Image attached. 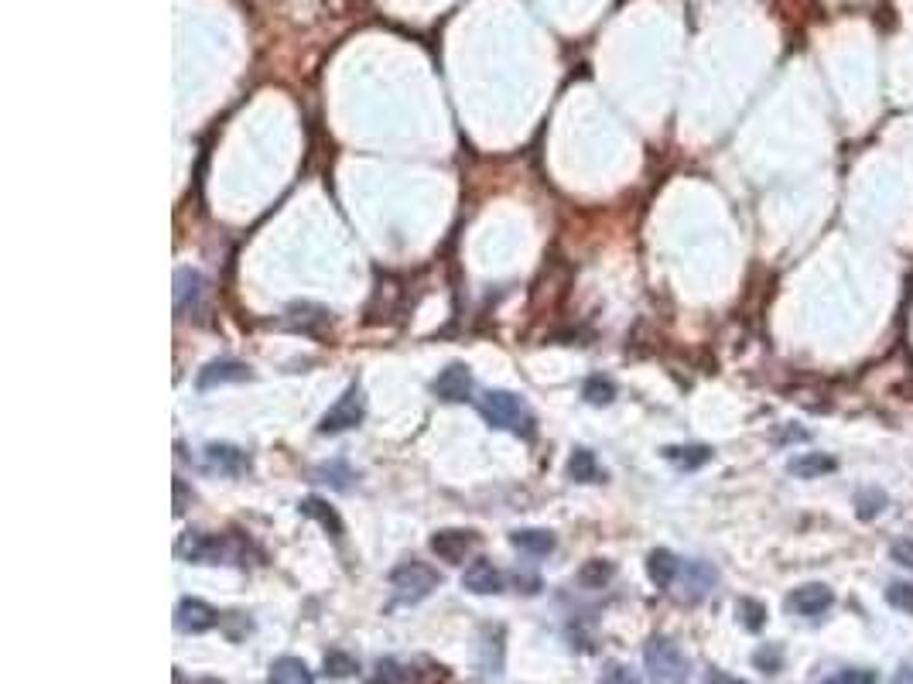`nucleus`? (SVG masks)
<instances>
[{"label":"nucleus","instance_id":"obj_21","mask_svg":"<svg viewBox=\"0 0 913 684\" xmlns=\"http://www.w3.org/2000/svg\"><path fill=\"white\" fill-rule=\"evenodd\" d=\"M664 459L674 462L678 469H698L712 459V449L708 445H671V449H664Z\"/></svg>","mask_w":913,"mask_h":684},{"label":"nucleus","instance_id":"obj_25","mask_svg":"<svg viewBox=\"0 0 913 684\" xmlns=\"http://www.w3.org/2000/svg\"><path fill=\"white\" fill-rule=\"evenodd\" d=\"M736 613H739V620H743L746 630H753V633H756V630H763V623H766V609H763L756 599H739Z\"/></svg>","mask_w":913,"mask_h":684},{"label":"nucleus","instance_id":"obj_32","mask_svg":"<svg viewBox=\"0 0 913 684\" xmlns=\"http://www.w3.org/2000/svg\"><path fill=\"white\" fill-rule=\"evenodd\" d=\"M890 555H893V561L900 568H910V572H913V541H896L893 548H890Z\"/></svg>","mask_w":913,"mask_h":684},{"label":"nucleus","instance_id":"obj_3","mask_svg":"<svg viewBox=\"0 0 913 684\" xmlns=\"http://www.w3.org/2000/svg\"><path fill=\"white\" fill-rule=\"evenodd\" d=\"M442 585V575L435 572L425 561H404L390 572V589H394V599L404 602V606H414V602L428 599L431 592Z\"/></svg>","mask_w":913,"mask_h":684},{"label":"nucleus","instance_id":"obj_9","mask_svg":"<svg viewBox=\"0 0 913 684\" xmlns=\"http://www.w3.org/2000/svg\"><path fill=\"white\" fill-rule=\"evenodd\" d=\"M831 602H835V592L828 589V585L821 582H807L801 589H794L787 596V609L797 616H821L831 609Z\"/></svg>","mask_w":913,"mask_h":684},{"label":"nucleus","instance_id":"obj_13","mask_svg":"<svg viewBox=\"0 0 913 684\" xmlns=\"http://www.w3.org/2000/svg\"><path fill=\"white\" fill-rule=\"evenodd\" d=\"M247 377H250V370L243 363L213 360V363L202 366L199 377H195V384H199L202 390H209V387H219V384H240V380H247Z\"/></svg>","mask_w":913,"mask_h":684},{"label":"nucleus","instance_id":"obj_22","mask_svg":"<svg viewBox=\"0 0 913 684\" xmlns=\"http://www.w3.org/2000/svg\"><path fill=\"white\" fill-rule=\"evenodd\" d=\"M616 575V568L609 565V561L602 558H592L585 561L582 568H578V585H585V589H602V585H609Z\"/></svg>","mask_w":913,"mask_h":684},{"label":"nucleus","instance_id":"obj_19","mask_svg":"<svg viewBox=\"0 0 913 684\" xmlns=\"http://www.w3.org/2000/svg\"><path fill=\"white\" fill-rule=\"evenodd\" d=\"M568 476H572L575 483H602L606 472H602V466L595 462V455L589 449H575L572 459H568Z\"/></svg>","mask_w":913,"mask_h":684},{"label":"nucleus","instance_id":"obj_30","mask_svg":"<svg viewBox=\"0 0 913 684\" xmlns=\"http://www.w3.org/2000/svg\"><path fill=\"white\" fill-rule=\"evenodd\" d=\"M407 681V671L397 661H380L377 664V681L373 684H404Z\"/></svg>","mask_w":913,"mask_h":684},{"label":"nucleus","instance_id":"obj_20","mask_svg":"<svg viewBox=\"0 0 913 684\" xmlns=\"http://www.w3.org/2000/svg\"><path fill=\"white\" fill-rule=\"evenodd\" d=\"M787 469L801 479H814V476H825V472L835 469V459H831V455H821V452H804V455H797V459H790Z\"/></svg>","mask_w":913,"mask_h":684},{"label":"nucleus","instance_id":"obj_31","mask_svg":"<svg viewBox=\"0 0 913 684\" xmlns=\"http://www.w3.org/2000/svg\"><path fill=\"white\" fill-rule=\"evenodd\" d=\"M821 684H872V674L869 671H842V674H831Z\"/></svg>","mask_w":913,"mask_h":684},{"label":"nucleus","instance_id":"obj_17","mask_svg":"<svg viewBox=\"0 0 913 684\" xmlns=\"http://www.w3.org/2000/svg\"><path fill=\"white\" fill-rule=\"evenodd\" d=\"M510 544L524 551V555H531V558H548L551 551L558 548V537H554L551 531H541V527H527V531L510 534Z\"/></svg>","mask_w":913,"mask_h":684},{"label":"nucleus","instance_id":"obj_27","mask_svg":"<svg viewBox=\"0 0 913 684\" xmlns=\"http://www.w3.org/2000/svg\"><path fill=\"white\" fill-rule=\"evenodd\" d=\"M886 602H890L893 609H900V613L913 616V585L910 582H890V589H886Z\"/></svg>","mask_w":913,"mask_h":684},{"label":"nucleus","instance_id":"obj_18","mask_svg":"<svg viewBox=\"0 0 913 684\" xmlns=\"http://www.w3.org/2000/svg\"><path fill=\"white\" fill-rule=\"evenodd\" d=\"M271 684H315V674L298 657H277L271 664Z\"/></svg>","mask_w":913,"mask_h":684},{"label":"nucleus","instance_id":"obj_23","mask_svg":"<svg viewBox=\"0 0 913 684\" xmlns=\"http://www.w3.org/2000/svg\"><path fill=\"white\" fill-rule=\"evenodd\" d=\"M301 513H305V517H315V520H319V524L325 527V531H332L336 537L342 534V524H339L336 510H329L322 500H315V496H308V500L301 503Z\"/></svg>","mask_w":913,"mask_h":684},{"label":"nucleus","instance_id":"obj_36","mask_svg":"<svg viewBox=\"0 0 913 684\" xmlns=\"http://www.w3.org/2000/svg\"><path fill=\"white\" fill-rule=\"evenodd\" d=\"M890 684H913V667H900V671L893 674Z\"/></svg>","mask_w":913,"mask_h":684},{"label":"nucleus","instance_id":"obj_34","mask_svg":"<svg viewBox=\"0 0 913 684\" xmlns=\"http://www.w3.org/2000/svg\"><path fill=\"white\" fill-rule=\"evenodd\" d=\"M705 684H746L743 678H732V674H725V671H712L705 678Z\"/></svg>","mask_w":913,"mask_h":684},{"label":"nucleus","instance_id":"obj_24","mask_svg":"<svg viewBox=\"0 0 913 684\" xmlns=\"http://www.w3.org/2000/svg\"><path fill=\"white\" fill-rule=\"evenodd\" d=\"M582 397L589 404H595V407L613 404L616 387H613V380H609V377H589V380H585V387H582Z\"/></svg>","mask_w":913,"mask_h":684},{"label":"nucleus","instance_id":"obj_12","mask_svg":"<svg viewBox=\"0 0 913 684\" xmlns=\"http://www.w3.org/2000/svg\"><path fill=\"white\" fill-rule=\"evenodd\" d=\"M503 630L500 626H486L483 637H479V674L486 681H500L503 678Z\"/></svg>","mask_w":913,"mask_h":684},{"label":"nucleus","instance_id":"obj_6","mask_svg":"<svg viewBox=\"0 0 913 684\" xmlns=\"http://www.w3.org/2000/svg\"><path fill=\"white\" fill-rule=\"evenodd\" d=\"M363 414H366L363 390H360V387H349L346 394H342L339 401L332 404L329 411H325V418H322L319 431H322V435H339V431H349V428L360 425Z\"/></svg>","mask_w":913,"mask_h":684},{"label":"nucleus","instance_id":"obj_15","mask_svg":"<svg viewBox=\"0 0 913 684\" xmlns=\"http://www.w3.org/2000/svg\"><path fill=\"white\" fill-rule=\"evenodd\" d=\"M647 575H650V582H654L657 589H671V585L678 582V575H681L678 555H674V551H667V548L650 551V555H647Z\"/></svg>","mask_w":913,"mask_h":684},{"label":"nucleus","instance_id":"obj_2","mask_svg":"<svg viewBox=\"0 0 913 684\" xmlns=\"http://www.w3.org/2000/svg\"><path fill=\"white\" fill-rule=\"evenodd\" d=\"M643 664L654 684H684L691 674V661L671 637H650L643 647Z\"/></svg>","mask_w":913,"mask_h":684},{"label":"nucleus","instance_id":"obj_7","mask_svg":"<svg viewBox=\"0 0 913 684\" xmlns=\"http://www.w3.org/2000/svg\"><path fill=\"white\" fill-rule=\"evenodd\" d=\"M431 394H435L438 401H445V404L469 401V397H472V373L462 363L445 366V370L435 377V384H431Z\"/></svg>","mask_w":913,"mask_h":684},{"label":"nucleus","instance_id":"obj_14","mask_svg":"<svg viewBox=\"0 0 913 684\" xmlns=\"http://www.w3.org/2000/svg\"><path fill=\"white\" fill-rule=\"evenodd\" d=\"M206 295V278H202L199 271H192V267H182V271H175V312H189L195 308Z\"/></svg>","mask_w":913,"mask_h":684},{"label":"nucleus","instance_id":"obj_35","mask_svg":"<svg viewBox=\"0 0 913 684\" xmlns=\"http://www.w3.org/2000/svg\"><path fill=\"white\" fill-rule=\"evenodd\" d=\"M175 513H185V483L175 479Z\"/></svg>","mask_w":913,"mask_h":684},{"label":"nucleus","instance_id":"obj_1","mask_svg":"<svg viewBox=\"0 0 913 684\" xmlns=\"http://www.w3.org/2000/svg\"><path fill=\"white\" fill-rule=\"evenodd\" d=\"M479 414L493 428L513 431V435H534V414L524 404V397L510 394V390H489L479 397Z\"/></svg>","mask_w":913,"mask_h":684},{"label":"nucleus","instance_id":"obj_11","mask_svg":"<svg viewBox=\"0 0 913 684\" xmlns=\"http://www.w3.org/2000/svg\"><path fill=\"white\" fill-rule=\"evenodd\" d=\"M462 589L472 592V596H496V592H503V572L493 561L476 558L462 572Z\"/></svg>","mask_w":913,"mask_h":684},{"label":"nucleus","instance_id":"obj_16","mask_svg":"<svg viewBox=\"0 0 913 684\" xmlns=\"http://www.w3.org/2000/svg\"><path fill=\"white\" fill-rule=\"evenodd\" d=\"M681 572H684V596H688L691 602L708 596L712 585L719 582V575H715V568L708 565V561H688Z\"/></svg>","mask_w":913,"mask_h":684},{"label":"nucleus","instance_id":"obj_10","mask_svg":"<svg viewBox=\"0 0 913 684\" xmlns=\"http://www.w3.org/2000/svg\"><path fill=\"white\" fill-rule=\"evenodd\" d=\"M219 623V613L202 599H182L175 606V630L178 633H206Z\"/></svg>","mask_w":913,"mask_h":684},{"label":"nucleus","instance_id":"obj_4","mask_svg":"<svg viewBox=\"0 0 913 684\" xmlns=\"http://www.w3.org/2000/svg\"><path fill=\"white\" fill-rule=\"evenodd\" d=\"M175 555L189 565H219L226 558V544L223 537L206 534V531H185L175 541Z\"/></svg>","mask_w":913,"mask_h":684},{"label":"nucleus","instance_id":"obj_8","mask_svg":"<svg viewBox=\"0 0 913 684\" xmlns=\"http://www.w3.org/2000/svg\"><path fill=\"white\" fill-rule=\"evenodd\" d=\"M202 466L209 472H219V476H243V472L250 469V455L243 449H236V445L213 442V445H206V452H202Z\"/></svg>","mask_w":913,"mask_h":684},{"label":"nucleus","instance_id":"obj_26","mask_svg":"<svg viewBox=\"0 0 913 684\" xmlns=\"http://www.w3.org/2000/svg\"><path fill=\"white\" fill-rule=\"evenodd\" d=\"M325 674H332V678H349V674H356V661L346 654V650H329V654H325Z\"/></svg>","mask_w":913,"mask_h":684},{"label":"nucleus","instance_id":"obj_5","mask_svg":"<svg viewBox=\"0 0 913 684\" xmlns=\"http://www.w3.org/2000/svg\"><path fill=\"white\" fill-rule=\"evenodd\" d=\"M479 548V534L466 527H445L431 537V555L448 565H466V558Z\"/></svg>","mask_w":913,"mask_h":684},{"label":"nucleus","instance_id":"obj_28","mask_svg":"<svg viewBox=\"0 0 913 684\" xmlns=\"http://www.w3.org/2000/svg\"><path fill=\"white\" fill-rule=\"evenodd\" d=\"M599 684H640V678H637V674H633L626 664L613 661V664H606V667H602Z\"/></svg>","mask_w":913,"mask_h":684},{"label":"nucleus","instance_id":"obj_29","mask_svg":"<svg viewBox=\"0 0 913 684\" xmlns=\"http://www.w3.org/2000/svg\"><path fill=\"white\" fill-rule=\"evenodd\" d=\"M319 476H325L322 483H332L336 490H349V479H353V472H349L342 462H332V466H322Z\"/></svg>","mask_w":913,"mask_h":684},{"label":"nucleus","instance_id":"obj_33","mask_svg":"<svg viewBox=\"0 0 913 684\" xmlns=\"http://www.w3.org/2000/svg\"><path fill=\"white\" fill-rule=\"evenodd\" d=\"M756 664L766 667V674H773V671L780 667V654H773V657H770L766 650H760V654H756Z\"/></svg>","mask_w":913,"mask_h":684}]
</instances>
